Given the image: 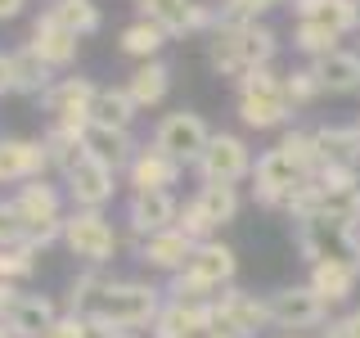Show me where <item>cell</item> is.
I'll use <instances>...</instances> for the list:
<instances>
[{"label": "cell", "instance_id": "17", "mask_svg": "<svg viewBox=\"0 0 360 338\" xmlns=\"http://www.w3.org/2000/svg\"><path fill=\"white\" fill-rule=\"evenodd\" d=\"M180 172L185 167L176 163V158H167L158 144H140V154L131 158V167H127V185H131V194H149V189H172Z\"/></svg>", "mask_w": 360, "mask_h": 338}, {"label": "cell", "instance_id": "16", "mask_svg": "<svg viewBox=\"0 0 360 338\" xmlns=\"http://www.w3.org/2000/svg\"><path fill=\"white\" fill-rule=\"evenodd\" d=\"M180 221V203L172 189H149V194H131L127 203V225L135 239H149V234H162Z\"/></svg>", "mask_w": 360, "mask_h": 338}, {"label": "cell", "instance_id": "9", "mask_svg": "<svg viewBox=\"0 0 360 338\" xmlns=\"http://www.w3.org/2000/svg\"><path fill=\"white\" fill-rule=\"evenodd\" d=\"M266 302H270V325H279V330H315V325H329V302L311 284L275 289Z\"/></svg>", "mask_w": 360, "mask_h": 338}, {"label": "cell", "instance_id": "55", "mask_svg": "<svg viewBox=\"0 0 360 338\" xmlns=\"http://www.w3.org/2000/svg\"><path fill=\"white\" fill-rule=\"evenodd\" d=\"M356 5H360V0H356Z\"/></svg>", "mask_w": 360, "mask_h": 338}, {"label": "cell", "instance_id": "34", "mask_svg": "<svg viewBox=\"0 0 360 338\" xmlns=\"http://www.w3.org/2000/svg\"><path fill=\"white\" fill-rule=\"evenodd\" d=\"M275 149L284 154L292 167H302V172H307L311 180H315V172L324 167V163H320V149H315V135H311V131H284V140H279Z\"/></svg>", "mask_w": 360, "mask_h": 338}, {"label": "cell", "instance_id": "20", "mask_svg": "<svg viewBox=\"0 0 360 338\" xmlns=\"http://www.w3.org/2000/svg\"><path fill=\"white\" fill-rule=\"evenodd\" d=\"M307 284L333 307V302H347V298L356 293V284H360V266L352 262V257H324V262L311 266V280H307Z\"/></svg>", "mask_w": 360, "mask_h": 338}, {"label": "cell", "instance_id": "18", "mask_svg": "<svg viewBox=\"0 0 360 338\" xmlns=\"http://www.w3.org/2000/svg\"><path fill=\"white\" fill-rule=\"evenodd\" d=\"M194 248H198V244L172 225V230H162V234H149V239H140V244H135V253H140L144 266L167 270V275H180V270L189 266V257H194Z\"/></svg>", "mask_w": 360, "mask_h": 338}, {"label": "cell", "instance_id": "28", "mask_svg": "<svg viewBox=\"0 0 360 338\" xmlns=\"http://www.w3.org/2000/svg\"><path fill=\"white\" fill-rule=\"evenodd\" d=\"M189 203H194V212L207 221L212 234L239 217V189H234V185H198V194Z\"/></svg>", "mask_w": 360, "mask_h": 338}, {"label": "cell", "instance_id": "36", "mask_svg": "<svg viewBox=\"0 0 360 338\" xmlns=\"http://www.w3.org/2000/svg\"><path fill=\"white\" fill-rule=\"evenodd\" d=\"M104 284H108V280L99 275L95 266H86L82 275L72 280V289H68V311H72V315H86L90 307H95V298L104 293Z\"/></svg>", "mask_w": 360, "mask_h": 338}, {"label": "cell", "instance_id": "38", "mask_svg": "<svg viewBox=\"0 0 360 338\" xmlns=\"http://www.w3.org/2000/svg\"><path fill=\"white\" fill-rule=\"evenodd\" d=\"M320 95H324V86H320V77H315V68H292V73H284V99L292 108L311 104V99H320Z\"/></svg>", "mask_w": 360, "mask_h": 338}, {"label": "cell", "instance_id": "40", "mask_svg": "<svg viewBox=\"0 0 360 338\" xmlns=\"http://www.w3.org/2000/svg\"><path fill=\"white\" fill-rule=\"evenodd\" d=\"M167 298H176V302H212L217 289L202 284V280L189 275V270H180V275H172V284H167Z\"/></svg>", "mask_w": 360, "mask_h": 338}, {"label": "cell", "instance_id": "44", "mask_svg": "<svg viewBox=\"0 0 360 338\" xmlns=\"http://www.w3.org/2000/svg\"><path fill=\"white\" fill-rule=\"evenodd\" d=\"M315 180H320L324 189H352V185H360L356 167H329V163H324L320 172H315Z\"/></svg>", "mask_w": 360, "mask_h": 338}, {"label": "cell", "instance_id": "33", "mask_svg": "<svg viewBox=\"0 0 360 338\" xmlns=\"http://www.w3.org/2000/svg\"><path fill=\"white\" fill-rule=\"evenodd\" d=\"M45 14L59 23V27H68L72 37H90V32H99V23H104L95 0H54Z\"/></svg>", "mask_w": 360, "mask_h": 338}, {"label": "cell", "instance_id": "48", "mask_svg": "<svg viewBox=\"0 0 360 338\" xmlns=\"http://www.w3.org/2000/svg\"><path fill=\"white\" fill-rule=\"evenodd\" d=\"M27 0H0V18H18Z\"/></svg>", "mask_w": 360, "mask_h": 338}, {"label": "cell", "instance_id": "26", "mask_svg": "<svg viewBox=\"0 0 360 338\" xmlns=\"http://www.w3.org/2000/svg\"><path fill=\"white\" fill-rule=\"evenodd\" d=\"M45 154H50V172H72L86 158V127H63V122H50V131L41 135Z\"/></svg>", "mask_w": 360, "mask_h": 338}, {"label": "cell", "instance_id": "49", "mask_svg": "<svg viewBox=\"0 0 360 338\" xmlns=\"http://www.w3.org/2000/svg\"><path fill=\"white\" fill-rule=\"evenodd\" d=\"M0 338H18V334H14V330H9V325H5V320H0Z\"/></svg>", "mask_w": 360, "mask_h": 338}, {"label": "cell", "instance_id": "8", "mask_svg": "<svg viewBox=\"0 0 360 338\" xmlns=\"http://www.w3.org/2000/svg\"><path fill=\"white\" fill-rule=\"evenodd\" d=\"M307 180L311 176L302 172V167H292L279 149H266L257 158V167H252V199L262 203V208H284Z\"/></svg>", "mask_w": 360, "mask_h": 338}, {"label": "cell", "instance_id": "39", "mask_svg": "<svg viewBox=\"0 0 360 338\" xmlns=\"http://www.w3.org/2000/svg\"><path fill=\"white\" fill-rule=\"evenodd\" d=\"M275 5H288V0H221L217 18L221 23H257L266 9H275Z\"/></svg>", "mask_w": 360, "mask_h": 338}, {"label": "cell", "instance_id": "27", "mask_svg": "<svg viewBox=\"0 0 360 338\" xmlns=\"http://www.w3.org/2000/svg\"><path fill=\"white\" fill-rule=\"evenodd\" d=\"M167 90H172V68H167L162 59H149V63H140L135 73L127 77V95L135 99V108H158L167 99Z\"/></svg>", "mask_w": 360, "mask_h": 338}, {"label": "cell", "instance_id": "50", "mask_svg": "<svg viewBox=\"0 0 360 338\" xmlns=\"http://www.w3.org/2000/svg\"><path fill=\"white\" fill-rule=\"evenodd\" d=\"M207 338H234V334H221V330H212V334H207Z\"/></svg>", "mask_w": 360, "mask_h": 338}, {"label": "cell", "instance_id": "1", "mask_svg": "<svg viewBox=\"0 0 360 338\" xmlns=\"http://www.w3.org/2000/svg\"><path fill=\"white\" fill-rule=\"evenodd\" d=\"M167 302V289H153L144 280H108L104 293L95 298V307L86 311L95 338H117V334H135V330H149L158 320Z\"/></svg>", "mask_w": 360, "mask_h": 338}, {"label": "cell", "instance_id": "6", "mask_svg": "<svg viewBox=\"0 0 360 338\" xmlns=\"http://www.w3.org/2000/svg\"><path fill=\"white\" fill-rule=\"evenodd\" d=\"M207 140H212V127L202 122V113H189V108L167 113V118L158 122V131H153V144L167 158H176L180 167H194L202 158V149H207Z\"/></svg>", "mask_w": 360, "mask_h": 338}, {"label": "cell", "instance_id": "12", "mask_svg": "<svg viewBox=\"0 0 360 338\" xmlns=\"http://www.w3.org/2000/svg\"><path fill=\"white\" fill-rule=\"evenodd\" d=\"M95 95H99V86L86 82V77H59V82L41 95V108L50 113V122H63V127H90Z\"/></svg>", "mask_w": 360, "mask_h": 338}, {"label": "cell", "instance_id": "29", "mask_svg": "<svg viewBox=\"0 0 360 338\" xmlns=\"http://www.w3.org/2000/svg\"><path fill=\"white\" fill-rule=\"evenodd\" d=\"M315 149L329 167H360V131L356 127H315Z\"/></svg>", "mask_w": 360, "mask_h": 338}, {"label": "cell", "instance_id": "19", "mask_svg": "<svg viewBox=\"0 0 360 338\" xmlns=\"http://www.w3.org/2000/svg\"><path fill=\"white\" fill-rule=\"evenodd\" d=\"M189 275H198L202 284H212V289H230L234 284V275H239V257H234V248L230 244H221V239H207V244H198L194 248V257H189Z\"/></svg>", "mask_w": 360, "mask_h": 338}, {"label": "cell", "instance_id": "3", "mask_svg": "<svg viewBox=\"0 0 360 338\" xmlns=\"http://www.w3.org/2000/svg\"><path fill=\"white\" fill-rule=\"evenodd\" d=\"M239 118L252 131H275L292 122V104L284 99V77L275 68H252L239 77Z\"/></svg>", "mask_w": 360, "mask_h": 338}, {"label": "cell", "instance_id": "15", "mask_svg": "<svg viewBox=\"0 0 360 338\" xmlns=\"http://www.w3.org/2000/svg\"><path fill=\"white\" fill-rule=\"evenodd\" d=\"M50 172V154L41 140H22V135H5L0 140V185H27V180H45Z\"/></svg>", "mask_w": 360, "mask_h": 338}, {"label": "cell", "instance_id": "43", "mask_svg": "<svg viewBox=\"0 0 360 338\" xmlns=\"http://www.w3.org/2000/svg\"><path fill=\"white\" fill-rule=\"evenodd\" d=\"M176 230H180V234H189L194 244H207V239H217V234L207 230V221H202L198 212H194V203H185V208H180V221H176Z\"/></svg>", "mask_w": 360, "mask_h": 338}, {"label": "cell", "instance_id": "10", "mask_svg": "<svg viewBox=\"0 0 360 338\" xmlns=\"http://www.w3.org/2000/svg\"><path fill=\"white\" fill-rule=\"evenodd\" d=\"M112 189H117V172L104 167L99 158H90V154L72 167V172H63V194H68V203H72L77 212H104Z\"/></svg>", "mask_w": 360, "mask_h": 338}, {"label": "cell", "instance_id": "51", "mask_svg": "<svg viewBox=\"0 0 360 338\" xmlns=\"http://www.w3.org/2000/svg\"><path fill=\"white\" fill-rule=\"evenodd\" d=\"M117 338H140V334H117Z\"/></svg>", "mask_w": 360, "mask_h": 338}, {"label": "cell", "instance_id": "54", "mask_svg": "<svg viewBox=\"0 0 360 338\" xmlns=\"http://www.w3.org/2000/svg\"><path fill=\"white\" fill-rule=\"evenodd\" d=\"M356 131H360V118H356Z\"/></svg>", "mask_w": 360, "mask_h": 338}, {"label": "cell", "instance_id": "21", "mask_svg": "<svg viewBox=\"0 0 360 338\" xmlns=\"http://www.w3.org/2000/svg\"><path fill=\"white\" fill-rule=\"evenodd\" d=\"M32 50L41 54L50 68H72L77 63V50H82V37H72L68 27H59L50 14H41L37 23H32Z\"/></svg>", "mask_w": 360, "mask_h": 338}, {"label": "cell", "instance_id": "47", "mask_svg": "<svg viewBox=\"0 0 360 338\" xmlns=\"http://www.w3.org/2000/svg\"><path fill=\"white\" fill-rule=\"evenodd\" d=\"M14 95V68H9V54H0V99Z\"/></svg>", "mask_w": 360, "mask_h": 338}, {"label": "cell", "instance_id": "42", "mask_svg": "<svg viewBox=\"0 0 360 338\" xmlns=\"http://www.w3.org/2000/svg\"><path fill=\"white\" fill-rule=\"evenodd\" d=\"M41 338H95V330H90V320L86 315H72V311H63L59 320L50 325Z\"/></svg>", "mask_w": 360, "mask_h": 338}, {"label": "cell", "instance_id": "24", "mask_svg": "<svg viewBox=\"0 0 360 338\" xmlns=\"http://www.w3.org/2000/svg\"><path fill=\"white\" fill-rule=\"evenodd\" d=\"M315 77H320V86L329 90V95H352L360 90V50H342L338 45L333 54H324V59H315Z\"/></svg>", "mask_w": 360, "mask_h": 338}, {"label": "cell", "instance_id": "25", "mask_svg": "<svg viewBox=\"0 0 360 338\" xmlns=\"http://www.w3.org/2000/svg\"><path fill=\"white\" fill-rule=\"evenodd\" d=\"M59 307H54L50 298H45V293H22V298L14 302V311H9V330H14L18 338H41L45 330H50L54 320H59Z\"/></svg>", "mask_w": 360, "mask_h": 338}, {"label": "cell", "instance_id": "7", "mask_svg": "<svg viewBox=\"0 0 360 338\" xmlns=\"http://www.w3.org/2000/svg\"><path fill=\"white\" fill-rule=\"evenodd\" d=\"M212 315H217L221 334L257 338L270 325V302L257 298V293H248V289H239V284H230V289H221L217 298H212Z\"/></svg>", "mask_w": 360, "mask_h": 338}, {"label": "cell", "instance_id": "13", "mask_svg": "<svg viewBox=\"0 0 360 338\" xmlns=\"http://www.w3.org/2000/svg\"><path fill=\"white\" fill-rule=\"evenodd\" d=\"M63 199L68 194L59 185H50V180H27V185L14 189V208H18L22 225H27V244L37 239L41 230H50V225L63 221Z\"/></svg>", "mask_w": 360, "mask_h": 338}, {"label": "cell", "instance_id": "52", "mask_svg": "<svg viewBox=\"0 0 360 338\" xmlns=\"http://www.w3.org/2000/svg\"><path fill=\"white\" fill-rule=\"evenodd\" d=\"M356 266H360V248H356Z\"/></svg>", "mask_w": 360, "mask_h": 338}, {"label": "cell", "instance_id": "32", "mask_svg": "<svg viewBox=\"0 0 360 338\" xmlns=\"http://www.w3.org/2000/svg\"><path fill=\"white\" fill-rule=\"evenodd\" d=\"M167 41H172V37H167V32L158 27V23H149V18H135V23H127V27H122V37H117L122 54H131V59H140V63L158 59Z\"/></svg>", "mask_w": 360, "mask_h": 338}, {"label": "cell", "instance_id": "31", "mask_svg": "<svg viewBox=\"0 0 360 338\" xmlns=\"http://www.w3.org/2000/svg\"><path fill=\"white\" fill-rule=\"evenodd\" d=\"M135 99L127 95V86H99L95 95V108H90V122H99V127H117V131H131L135 122Z\"/></svg>", "mask_w": 360, "mask_h": 338}, {"label": "cell", "instance_id": "5", "mask_svg": "<svg viewBox=\"0 0 360 338\" xmlns=\"http://www.w3.org/2000/svg\"><path fill=\"white\" fill-rule=\"evenodd\" d=\"M252 149L239 140V135L230 131H217L207 140V149H202V158L194 163V172L202 185H239V180L252 176Z\"/></svg>", "mask_w": 360, "mask_h": 338}, {"label": "cell", "instance_id": "30", "mask_svg": "<svg viewBox=\"0 0 360 338\" xmlns=\"http://www.w3.org/2000/svg\"><path fill=\"white\" fill-rule=\"evenodd\" d=\"M9 68H14V95H45L54 86V68L41 59L32 45L9 54Z\"/></svg>", "mask_w": 360, "mask_h": 338}, {"label": "cell", "instance_id": "14", "mask_svg": "<svg viewBox=\"0 0 360 338\" xmlns=\"http://www.w3.org/2000/svg\"><path fill=\"white\" fill-rule=\"evenodd\" d=\"M217 330V315H212V302H176L167 298L158 320L149 325V338H207Z\"/></svg>", "mask_w": 360, "mask_h": 338}, {"label": "cell", "instance_id": "46", "mask_svg": "<svg viewBox=\"0 0 360 338\" xmlns=\"http://www.w3.org/2000/svg\"><path fill=\"white\" fill-rule=\"evenodd\" d=\"M18 298H22V293H18L14 284H5V280H0V320H9V311H14Z\"/></svg>", "mask_w": 360, "mask_h": 338}, {"label": "cell", "instance_id": "4", "mask_svg": "<svg viewBox=\"0 0 360 338\" xmlns=\"http://www.w3.org/2000/svg\"><path fill=\"white\" fill-rule=\"evenodd\" d=\"M63 244L72 257H82L86 266H108L112 257H117V230H112V221L104 217V212H68L63 217Z\"/></svg>", "mask_w": 360, "mask_h": 338}, {"label": "cell", "instance_id": "23", "mask_svg": "<svg viewBox=\"0 0 360 338\" xmlns=\"http://www.w3.org/2000/svg\"><path fill=\"white\" fill-rule=\"evenodd\" d=\"M86 154L99 158L104 167H112V172H127L131 158L140 154V144H135L131 131H117V127H99V122H90V127H86Z\"/></svg>", "mask_w": 360, "mask_h": 338}, {"label": "cell", "instance_id": "37", "mask_svg": "<svg viewBox=\"0 0 360 338\" xmlns=\"http://www.w3.org/2000/svg\"><path fill=\"white\" fill-rule=\"evenodd\" d=\"M32 270H37V248H32V244L0 248V280H5V284H18V280L32 275Z\"/></svg>", "mask_w": 360, "mask_h": 338}, {"label": "cell", "instance_id": "11", "mask_svg": "<svg viewBox=\"0 0 360 338\" xmlns=\"http://www.w3.org/2000/svg\"><path fill=\"white\" fill-rule=\"evenodd\" d=\"M140 18L158 23L167 37H185V32H212L217 27V9L198 5V0H135Z\"/></svg>", "mask_w": 360, "mask_h": 338}, {"label": "cell", "instance_id": "35", "mask_svg": "<svg viewBox=\"0 0 360 338\" xmlns=\"http://www.w3.org/2000/svg\"><path fill=\"white\" fill-rule=\"evenodd\" d=\"M338 32H329V27H320V23H297V27H292V45H297L302 54H307V59L315 63V59H324V54H333L338 50Z\"/></svg>", "mask_w": 360, "mask_h": 338}, {"label": "cell", "instance_id": "45", "mask_svg": "<svg viewBox=\"0 0 360 338\" xmlns=\"http://www.w3.org/2000/svg\"><path fill=\"white\" fill-rule=\"evenodd\" d=\"M324 338H360V307L347 311V315H338V320H329Z\"/></svg>", "mask_w": 360, "mask_h": 338}, {"label": "cell", "instance_id": "2", "mask_svg": "<svg viewBox=\"0 0 360 338\" xmlns=\"http://www.w3.org/2000/svg\"><path fill=\"white\" fill-rule=\"evenodd\" d=\"M279 54V37L266 27V23H221L212 27V41H207V59L221 77H234L239 82L243 73L252 68H270Z\"/></svg>", "mask_w": 360, "mask_h": 338}, {"label": "cell", "instance_id": "41", "mask_svg": "<svg viewBox=\"0 0 360 338\" xmlns=\"http://www.w3.org/2000/svg\"><path fill=\"white\" fill-rule=\"evenodd\" d=\"M9 244H27V225H22L14 199H0V248Z\"/></svg>", "mask_w": 360, "mask_h": 338}, {"label": "cell", "instance_id": "53", "mask_svg": "<svg viewBox=\"0 0 360 338\" xmlns=\"http://www.w3.org/2000/svg\"><path fill=\"white\" fill-rule=\"evenodd\" d=\"M284 338H302V334H284Z\"/></svg>", "mask_w": 360, "mask_h": 338}, {"label": "cell", "instance_id": "22", "mask_svg": "<svg viewBox=\"0 0 360 338\" xmlns=\"http://www.w3.org/2000/svg\"><path fill=\"white\" fill-rule=\"evenodd\" d=\"M297 23H320V27L338 32V37H347V32H360V5L356 0H288Z\"/></svg>", "mask_w": 360, "mask_h": 338}]
</instances>
